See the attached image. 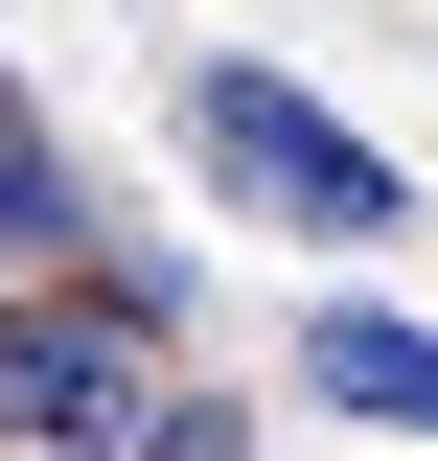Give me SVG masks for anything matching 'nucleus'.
<instances>
[{"mask_svg": "<svg viewBox=\"0 0 438 461\" xmlns=\"http://www.w3.org/2000/svg\"><path fill=\"white\" fill-rule=\"evenodd\" d=\"M300 393H346V415H392V438H438V323L324 300V323H300Z\"/></svg>", "mask_w": 438, "mask_h": 461, "instance_id": "nucleus-3", "label": "nucleus"}, {"mask_svg": "<svg viewBox=\"0 0 438 461\" xmlns=\"http://www.w3.org/2000/svg\"><path fill=\"white\" fill-rule=\"evenodd\" d=\"M115 461H254V438H231V393H162V369H139V438Z\"/></svg>", "mask_w": 438, "mask_h": 461, "instance_id": "nucleus-5", "label": "nucleus"}, {"mask_svg": "<svg viewBox=\"0 0 438 461\" xmlns=\"http://www.w3.org/2000/svg\"><path fill=\"white\" fill-rule=\"evenodd\" d=\"M139 369H162V323H115V300H23V323H0V438L115 461V438H139Z\"/></svg>", "mask_w": 438, "mask_h": 461, "instance_id": "nucleus-2", "label": "nucleus"}, {"mask_svg": "<svg viewBox=\"0 0 438 461\" xmlns=\"http://www.w3.org/2000/svg\"><path fill=\"white\" fill-rule=\"evenodd\" d=\"M185 162H208L254 230H300V254H392V230H415V162H392V139H346V115L300 93V69H254V47L185 69Z\"/></svg>", "mask_w": 438, "mask_h": 461, "instance_id": "nucleus-1", "label": "nucleus"}, {"mask_svg": "<svg viewBox=\"0 0 438 461\" xmlns=\"http://www.w3.org/2000/svg\"><path fill=\"white\" fill-rule=\"evenodd\" d=\"M69 230H93V162H69L47 115H0V277H47Z\"/></svg>", "mask_w": 438, "mask_h": 461, "instance_id": "nucleus-4", "label": "nucleus"}, {"mask_svg": "<svg viewBox=\"0 0 438 461\" xmlns=\"http://www.w3.org/2000/svg\"><path fill=\"white\" fill-rule=\"evenodd\" d=\"M0 461H47V438H0Z\"/></svg>", "mask_w": 438, "mask_h": 461, "instance_id": "nucleus-6", "label": "nucleus"}]
</instances>
